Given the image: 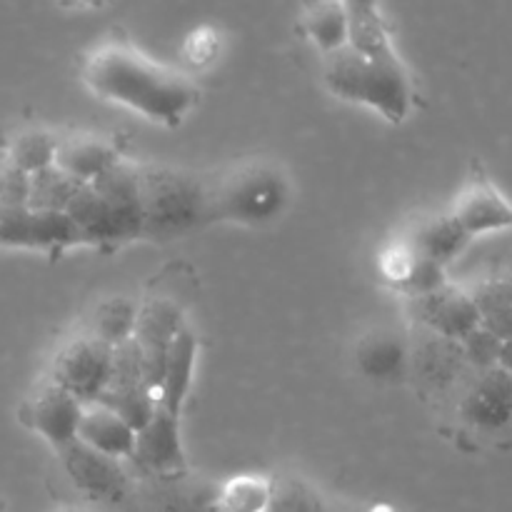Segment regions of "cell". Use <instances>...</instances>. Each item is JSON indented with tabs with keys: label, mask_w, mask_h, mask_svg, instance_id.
<instances>
[{
	"label": "cell",
	"mask_w": 512,
	"mask_h": 512,
	"mask_svg": "<svg viewBox=\"0 0 512 512\" xmlns=\"http://www.w3.org/2000/svg\"><path fill=\"white\" fill-rule=\"evenodd\" d=\"M83 80L98 98L165 128H178L200 98L188 75L158 63L123 38L103 40L85 55Z\"/></svg>",
	"instance_id": "6da1fadb"
},
{
	"label": "cell",
	"mask_w": 512,
	"mask_h": 512,
	"mask_svg": "<svg viewBox=\"0 0 512 512\" xmlns=\"http://www.w3.org/2000/svg\"><path fill=\"white\" fill-rule=\"evenodd\" d=\"M325 88L345 103L363 105L388 123H403L415 105V85L400 55L370 58L345 45L323 63Z\"/></svg>",
	"instance_id": "7a4b0ae2"
},
{
	"label": "cell",
	"mask_w": 512,
	"mask_h": 512,
	"mask_svg": "<svg viewBox=\"0 0 512 512\" xmlns=\"http://www.w3.org/2000/svg\"><path fill=\"white\" fill-rule=\"evenodd\" d=\"M80 235V245L118 248L140 238V173L120 160L115 168L83 185L65 210Z\"/></svg>",
	"instance_id": "3957f363"
},
{
	"label": "cell",
	"mask_w": 512,
	"mask_h": 512,
	"mask_svg": "<svg viewBox=\"0 0 512 512\" xmlns=\"http://www.w3.org/2000/svg\"><path fill=\"white\" fill-rule=\"evenodd\" d=\"M140 173V238L173 240L213 218L210 190L193 175L175 168L145 165Z\"/></svg>",
	"instance_id": "277c9868"
},
{
	"label": "cell",
	"mask_w": 512,
	"mask_h": 512,
	"mask_svg": "<svg viewBox=\"0 0 512 512\" xmlns=\"http://www.w3.org/2000/svg\"><path fill=\"white\" fill-rule=\"evenodd\" d=\"M293 200L288 175L270 160H245L210 190L213 218L245 228H263L278 220Z\"/></svg>",
	"instance_id": "5b68a950"
},
{
	"label": "cell",
	"mask_w": 512,
	"mask_h": 512,
	"mask_svg": "<svg viewBox=\"0 0 512 512\" xmlns=\"http://www.w3.org/2000/svg\"><path fill=\"white\" fill-rule=\"evenodd\" d=\"M113 373V348L90 333L68 340L50 363L48 380L73 395L78 403H98Z\"/></svg>",
	"instance_id": "8992f818"
},
{
	"label": "cell",
	"mask_w": 512,
	"mask_h": 512,
	"mask_svg": "<svg viewBox=\"0 0 512 512\" xmlns=\"http://www.w3.org/2000/svg\"><path fill=\"white\" fill-rule=\"evenodd\" d=\"M98 403L123 418L135 433L158 413V393L145 375L143 355L135 340H128L113 350V373Z\"/></svg>",
	"instance_id": "52a82bcc"
},
{
	"label": "cell",
	"mask_w": 512,
	"mask_h": 512,
	"mask_svg": "<svg viewBox=\"0 0 512 512\" xmlns=\"http://www.w3.org/2000/svg\"><path fill=\"white\" fill-rule=\"evenodd\" d=\"M78 245L80 235L68 213H45L28 205L0 210V248L60 255Z\"/></svg>",
	"instance_id": "ba28073f"
},
{
	"label": "cell",
	"mask_w": 512,
	"mask_h": 512,
	"mask_svg": "<svg viewBox=\"0 0 512 512\" xmlns=\"http://www.w3.org/2000/svg\"><path fill=\"white\" fill-rule=\"evenodd\" d=\"M58 455L75 490H80L93 503L118 505L133 495L135 485L128 470L123 468V460L108 458L78 440L60 450Z\"/></svg>",
	"instance_id": "9c48e42d"
},
{
	"label": "cell",
	"mask_w": 512,
	"mask_h": 512,
	"mask_svg": "<svg viewBox=\"0 0 512 512\" xmlns=\"http://www.w3.org/2000/svg\"><path fill=\"white\" fill-rule=\"evenodd\" d=\"M83 403L45 378L20 405V423L60 453L78 438Z\"/></svg>",
	"instance_id": "30bf717a"
},
{
	"label": "cell",
	"mask_w": 512,
	"mask_h": 512,
	"mask_svg": "<svg viewBox=\"0 0 512 512\" xmlns=\"http://www.w3.org/2000/svg\"><path fill=\"white\" fill-rule=\"evenodd\" d=\"M450 215L473 240L512 230V200L488 178L480 165H475L470 178L455 195Z\"/></svg>",
	"instance_id": "8fae6325"
},
{
	"label": "cell",
	"mask_w": 512,
	"mask_h": 512,
	"mask_svg": "<svg viewBox=\"0 0 512 512\" xmlns=\"http://www.w3.org/2000/svg\"><path fill=\"white\" fill-rule=\"evenodd\" d=\"M130 460L145 478H170V475L188 473L178 415L158 408L153 420L135 433Z\"/></svg>",
	"instance_id": "7c38bea8"
},
{
	"label": "cell",
	"mask_w": 512,
	"mask_h": 512,
	"mask_svg": "<svg viewBox=\"0 0 512 512\" xmlns=\"http://www.w3.org/2000/svg\"><path fill=\"white\" fill-rule=\"evenodd\" d=\"M185 315L175 300L170 298H150L143 305H138V320H135L133 340L143 355L145 375L150 385L158 393L160 375H163L165 355H168L170 343L175 335L185 328Z\"/></svg>",
	"instance_id": "4fadbf2b"
},
{
	"label": "cell",
	"mask_w": 512,
	"mask_h": 512,
	"mask_svg": "<svg viewBox=\"0 0 512 512\" xmlns=\"http://www.w3.org/2000/svg\"><path fill=\"white\" fill-rule=\"evenodd\" d=\"M465 423L480 430H503L512 423V375L503 368L478 370L460 400Z\"/></svg>",
	"instance_id": "5bb4252c"
},
{
	"label": "cell",
	"mask_w": 512,
	"mask_h": 512,
	"mask_svg": "<svg viewBox=\"0 0 512 512\" xmlns=\"http://www.w3.org/2000/svg\"><path fill=\"white\" fill-rule=\"evenodd\" d=\"M413 305L420 323L428 325L438 338L450 340V343H460L465 335L480 328V320H483L473 295L453 285H445L443 290L425 298H415Z\"/></svg>",
	"instance_id": "9a60e30c"
},
{
	"label": "cell",
	"mask_w": 512,
	"mask_h": 512,
	"mask_svg": "<svg viewBox=\"0 0 512 512\" xmlns=\"http://www.w3.org/2000/svg\"><path fill=\"white\" fill-rule=\"evenodd\" d=\"M130 498H138L143 512H205L215 505L218 485L203 480H190L188 473L170 475V478H148V485Z\"/></svg>",
	"instance_id": "2e32d148"
},
{
	"label": "cell",
	"mask_w": 512,
	"mask_h": 512,
	"mask_svg": "<svg viewBox=\"0 0 512 512\" xmlns=\"http://www.w3.org/2000/svg\"><path fill=\"white\" fill-rule=\"evenodd\" d=\"M198 335L190 325H185L175 340L170 343L168 355H165L163 375L158 385V405L165 413L178 415L183 413V405L188 400L190 388H193L195 365H198Z\"/></svg>",
	"instance_id": "e0dca14e"
},
{
	"label": "cell",
	"mask_w": 512,
	"mask_h": 512,
	"mask_svg": "<svg viewBox=\"0 0 512 512\" xmlns=\"http://www.w3.org/2000/svg\"><path fill=\"white\" fill-rule=\"evenodd\" d=\"M120 153L110 140L98 135H68L58 138L55 168L63 170L80 185H90L120 163Z\"/></svg>",
	"instance_id": "ac0fdd59"
},
{
	"label": "cell",
	"mask_w": 512,
	"mask_h": 512,
	"mask_svg": "<svg viewBox=\"0 0 512 512\" xmlns=\"http://www.w3.org/2000/svg\"><path fill=\"white\" fill-rule=\"evenodd\" d=\"M78 443L98 450L115 460H130L135 445V430L123 418L100 403H90L83 408L78 425Z\"/></svg>",
	"instance_id": "d6986e66"
},
{
	"label": "cell",
	"mask_w": 512,
	"mask_h": 512,
	"mask_svg": "<svg viewBox=\"0 0 512 512\" xmlns=\"http://www.w3.org/2000/svg\"><path fill=\"white\" fill-rule=\"evenodd\" d=\"M470 243H473V238L460 228L458 220L450 213H443L415 225L405 245L420 258L435 260L443 268H448L453 260H458L468 250Z\"/></svg>",
	"instance_id": "ffe728a7"
},
{
	"label": "cell",
	"mask_w": 512,
	"mask_h": 512,
	"mask_svg": "<svg viewBox=\"0 0 512 512\" xmlns=\"http://www.w3.org/2000/svg\"><path fill=\"white\" fill-rule=\"evenodd\" d=\"M360 370L365 378L380 380V383H393L403 378L405 365H408V345L393 330H375L365 335L355 348Z\"/></svg>",
	"instance_id": "44dd1931"
},
{
	"label": "cell",
	"mask_w": 512,
	"mask_h": 512,
	"mask_svg": "<svg viewBox=\"0 0 512 512\" xmlns=\"http://www.w3.org/2000/svg\"><path fill=\"white\" fill-rule=\"evenodd\" d=\"M303 33L323 53V58L348 45V15L340 0H318L303 15Z\"/></svg>",
	"instance_id": "7402d4cb"
},
{
	"label": "cell",
	"mask_w": 512,
	"mask_h": 512,
	"mask_svg": "<svg viewBox=\"0 0 512 512\" xmlns=\"http://www.w3.org/2000/svg\"><path fill=\"white\" fill-rule=\"evenodd\" d=\"M135 320H138V303L125 295H115V298H105L103 303H98L93 318H90L88 333L115 350L118 345L133 340Z\"/></svg>",
	"instance_id": "603a6c76"
},
{
	"label": "cell",
	"mask_w": 512,
	"mask_h": 512,
	"mask_svg": "<svg viewBox=\"0 0 512 512\" xmlns=\"http://www.w3.org/2000/svg\"><path fill=\"white\" fill-rule=\"evenodd\" d=\"M55 150H58V138L48 130L30 128L15 135L8 145V158L5 163L23 170L25 175H35L40 170H48L55 165Z\"/></svg>",
	"instance_id": "cb8c5ba5"
},
{
	"label": "cell",
	"mask_w": 512,
	"mask_h": 512,
	"mask_svg": "<svg viewBox=\"0 0 512 512\" xmlns=\"http://www.w3.org/2000/svg\"><path fill=\"white\" fill-rule=\"evenodd\" d=\"M270 500H273V478L238 475L218 485L215 505L228 512H268Z\"/></svg>",
	"instance_id": "d4e9b609"
},
{
	"label": "cell",
	"mask_w": 512,
	"mask_h": 512,
	"mask_svg": "<svg viewBox=\"0 0 512 512\" xmlns=\"http://www.w3.org/2000/svg\"><path fill=\"white\" fill-rule=\"evenodd\" d=\"M80 188L83 185L78 180H73L53 165V168L30 175L28 208L45 210V213H65Z\"/></svg>",
	"instance_id": "484cf974"
},
{
	"label": "cell",
	"mask_w": 512,
	"mask_h": 512,
	"mask_svg": "<svg viewBox=\"0 0 512 512\" xmlns=\"http://www.w3.org/2000/svg\"><path fill=\"white\" fill-rule=\"evenodd\" d=\"M268 512H330L323 495L303 478H275Z\"/></svg>",
	"instance_id": "4316f807"
},
{
	"label": "cell",
	"mask_w": 512,
	"mask_h": 512,
	"mask_svg": "<svg viewBox=\"0 0 512 512\" xmlns=\"http://www.w3.org/2000/svg\"><path fill=\"white\" fill-rule=\"evenodd\" d=\"M448 283V275H445V268L435 260L420 258V255L413 253V263H410L408 275L400 283V290L408 295L410 300L425 298V295H433L438 290H443Z\"/></svg>",
	"instance_id": "83f0119b"
},
{
	"label": "cell",
	"mask_w": 512,
	"mask_h": 512,
	"mask_svg": "<svg viewBox=\"0 0 512 512\" xmlns=\"http://www.w3.org/2000/svg\"><path fill=\"white\" fill-rule=\"evenodd\" d=\"M458 345H460V353H463L465 363L473 365L475 370H488V368H495V365H498L500 345L503 343H500L493 333H488V330L480 325V328H475L473 333L465 335Z\"/></svg>",
	"instance_id": "f1b7e54d"
},
{
	"label": "cell",
	"mask_w": 512,
	"mask_h": 512,
	"mask_svg": "<svg viewBox=\"0 0 512 512\" xmlns=\"http://www.w3.org/2000/svg\"><path fill=\"white\" fill-rule=\"evenodd\" d=\"M220 50V33L213 28V25H200L193 33L185 38L183 55L188 58L190 65L195 68H203V65H210L215 58H218Z\"/></svg>",
	"instance_id": "f546056e"
},
{
	"label": "cell",
	"mask_w": 512,
	"mask_h": 512,
	"mask_svg": "<svg viewBox=\"0 0 512 512\" xmlns=\"http://www.w3.org/2000/svg\"><path fill=\"white\" fill-rule=\"evenodd\" d=\"M30 195V175L13 165H0V210L25 208Z\"/></svg>",
	"instance_id": "4dcf8cb0"
},
{
	"label": "cell",
	"mask_w": 512,
	"mask_h": 512,
	"mask_svg": "<svg viewBox=\"0 0 512 512\" xmlns=\"http://www.w3.org/2000/svg\"><path fill=\"white\" fill-rule=\"evenodd\" d=\"M475 305L480 313H488L493 308H503V305H512V275H500V278H488L470 290Z\"/></svg>",
	"instance_id": "1f68e13d"
},
{
	"label": "cell",
	"mask_w": 512,
	"mask_h": 512,
	"mask_svg": "<svg viewBox=\"0 0 512 512\" xmlns=\"http://www.w3.org/2000/svg\"><path fill=\"white\" fill-rule=\"evenodd\" d=\"M480 325L488 333H493L500 343H508V340H512V305H503V308H493L483 313Z\"/></svg>",
	"instance_id": "d6a6232c"
},
{
	"label": "cell",
	"mask_w": 512,
	"mask_h": 512,
	"mask_svg": "<svg viewBox=\"0 0 512 512\" xmlns=\"http://www.w3.org/2000/svg\"><path fill=\"white\" fill-rule=\"evenodd\" d=\"M498 368L508 370V373L512 375V340H508V343L500 345V355H498Z\"/></svg>",
	"instance_id": "836d02e7"
},
{
	"label": "cell",
	"mask_w": 512,
	"mask_h": 512,
	"mask_svg": "<svg viewBox=\"0 0 512 512\" xmlns=\"http://www.w3.org/2000/svg\"><path fill=\"white\" fill-rule=\"evenodd\" d=\"M70 8H93V5H100L103 0H63Z\"/></svg>",
	"instance_id": "e575fe53"
},
{
	"label": "cell",
	"mask_w": 512,
	"mask_h": 512,
	"mask_svg": "<svg viewBox=\"0 0 512 512\" xmlns=\"http://www.w3.org/2000/svg\"><path fill=\"white\" fill-rule=\"evenodd\" d=\"M5 510H8V503H5V500L0 498V512H5Z\"/></svg>",
	"instance_id": "d590c367"
}]
</instances>
